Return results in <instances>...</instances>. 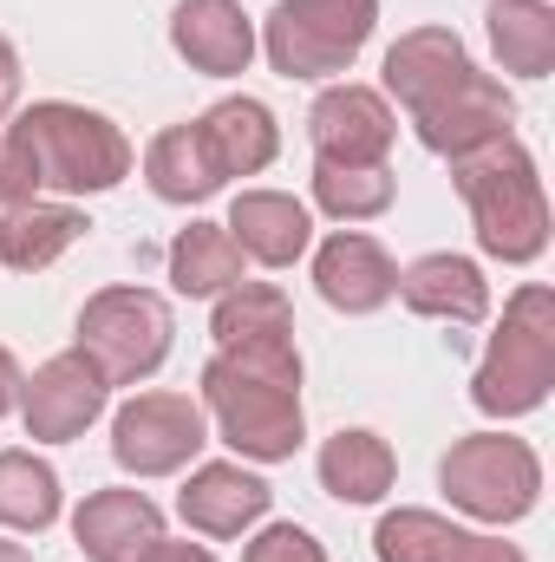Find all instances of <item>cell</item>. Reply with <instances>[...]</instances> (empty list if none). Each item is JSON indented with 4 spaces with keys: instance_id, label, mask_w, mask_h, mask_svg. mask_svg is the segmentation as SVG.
Instances as JSON below:
<instances>
[{
    "instance_id": "603a6c76",
    "label": "cell",
    "mask_w": 555,
    "mask_h": 562,
    "mask_svg": "<svg viewBox=\"0 0 555 562\" xmlns=\"http://www.w3.org/2000/svg\"><path fill=\"white\" fill-rule=\"evenodd\" d=\"M242 249H236V236L223 229V223H190V229H177V243L163 249V269H170V288L183 294V301H216V294H229L242 276Z\"/></svg>"
},
{
    "instance_id": "8fae6325",
    "label": "cell",
    "mask_w": 555,
    "mask_h": 562,
    "mask_svg": "<svg viewBox=\"0 0 555 562\" xmlns=\"http://www.w3.org/2000/svg\"><path fill=\"white\" fill-rule=\"evenodd\" d=\"M418 144L431 150V157H464V150H477V144H497L517 132V99H510V86L503 79H490V72H464L431 112H418L412 119Z\"/></svg>"
},
{
    "instance_id": "52a82bcc",
    "label": "cell",
    "mask_w": 555,
    "mask_h": 562,
    "mask_svg": "<svg viewBox=\"0 0 555 562\" xmlns=\"http://www.w3.org/2000/svg\"><path fill=\"white\" fill-rule=\"evenodd\" d=\"M170 340H177L170 301H163L157 288H138V281L99 288V294L79 307V334H72V347H79L112 386H144V380L170 360Z\"/></svg>"
},
{
    "instance_id": "4316f807",
    "label": "cell",
    "mask_w": 555,
    "mask_h": 562,
    "mask_svg": "<svg viewBox=\"0 0 555 562\" xmlns=\"http://www.w3.org/2000/svg\"><path fill=\"white\" fill-rule=\"evenodd\" d=\"M216 347H242V340H287L294 334V307L275 281H236L229 294H216L209 314Z\"/></svg>"
},
{
    "instance_id": "6da1fadb",
    "label": "cell",
    "mask_w": 555,
    "mask_h": 562,
    "mask_svg": "<svg viewBox=\"0 0 555 562\" xmlns=\"http://www.w3.org/2000/svg\"><path fill=\"white\" fill-rule=\"evenodd\" d=\"M203 419L216 425V438L229 451H242L249 464H281L301 451L307 413H301V347L287 340H242V347H216L203 367Z\"/></svg>"
},
{
    "instance_id": "e575fe53",
    "label": "cell",
    "mask_w": 555,
    "mask_h": 562,
    "mask_svg": "<svg viewBox=\"0 0 555 562\" xmlns=\"http://www.w3.org/2000/svg\"><path fill=\"white\" fill-rule=\"evenodd\" d=\"M0 562H33V557H26L20 543H7V537H0Z\"/></svg>"
},
{
    "instance_id": "cb8c5ba5",
    "label": "cell",
    "mask_w": 555,
    "mask_h": 562,
    "mask_svg": "<svg viewBox=\"0 0 555 562\" xmlns=\"http://www.w3.org/2000/svg\"><path fill=\"white\" fill-rule=\"evenodd\" d=\"M490 53L517 79H550L555 72V7L550 0H490L484 13Z\"/></svg>"
},
{
    "instance_id": "1f68e13d",
    "label": "cell",
    "mask_w": 555,
    "mask_h": 562,
    "mask_svg": "<svg viewBox=\"0 0 555 562\" xmlns=\"http://www.w3.org/2000/svg\"><path fill=\"white\" fill-rule=\"evenodd\" d=\"M13 105H20V53H13V40L0 33V125L13 119Z\"/></svg>"
},
{
    "instance_id": "7402d4cb",
    "label": "cell",
    "mask_w": 555,
    "mask_h": 562,
    "mask_svg": "<svg viewBox=\"0 0 555 562\" xmlns=\"http://www.w3.org/2000/svg\"><path fill=\"white\" fill-rule=\"evenodd\" d=\"M144 183L157 203H177V210H196L223 190V170L209 157V144L196 125H163L157 138L144 144Z\"/></svg>"
},
{
    "instance_id": "277c9868",
    "label": "cell",
    "mask_w": 555,
    "mask_h": 562,
    "mask_svg": "<svg viewBox=\"0 0 555 562\" xmlns=\"http://www.w3.org/2000/svg\"><path fill=\"white\" fill-rule=\"evenodd\" d=\"M555 393V294L543 281H523L503 301L497 334L484 340V360L471 373V406L484 419H530Z\"/></svg>"
},
{
    "instance_id": "5b68a950",
    "label": "cell",
    "mask_w": 555,
    "mask_h": 562,
    "mask_svg": "<svg viewBox=\"0 0 555 562\" xmlns=\"http://www.w3.org/2000/svg\"><path fill=\"white\" fill-rule=\"evenodd\" d=\"M438 484H444L451 510H464L490 530H510L543 504V458L517 431H471L444 451Z\"/></svg>"
},
{
    "instance_id": "ffe728a7",
    "label": "cell",
    "mask_w": 555,
    "mask_h": 562,
    "mask_svg": "<svg viewBox=\"0 0 555 562\" xmlns=\"http://www.w3.org/2000/svg\"><path fill=\"white\" fill-rule=\"evenodd\" d=\"M86 210L79 203H66V196H26V203H13L7 216H0V262L13 269V276H39V269H53L72 243H86Z\"/></svg>"
},
{
    "instance_id": "7c38bea8",
    "label": "cell",
    "mask_w": 555,
    "mask_h": 562,
    "mask_svg": "<svg viewBox=\"0 0 555 562\" xmlns=\"http://www.w3.org/2000/svg\"><path fill=\"white\" fill-rule=\"evenodd\" d=\"M314 294L333 307V314H380L393 294H399V262L386 256L380 236L366 229H333L320 249H314Z\"/></svg>"
},
{
    "instance_id": "836d02e7",
    "label": "cell",
    "mask_w": 555,
    "mask_h": 562,
    "mask_svg": "<svg viewBox=\"0 0 555 562\" xmlns=\"http://www.w3.org/2000/svg\"><path fill=\"white\" fill-rule=\"evenodd\" d=\"M20 386H26V373H20L13 347H0V419H7V413H20Z\"/></svg>"
},
{
    "instance_id": "9c48e42d",
    "label": "cell",
    "mask_w": 555,
    "mask_h": 562,
    "mask_svg": "<svg viewBox=\"0 0 555 562\" xmlns=\"http://www.w3.org/2000/svg\"><path fill=\"white\" fill-rule=\"evenodd\" d=\"M105 406H112V380L79 347L39 360L33 380L20 386V425H26L33 445H72V438H86L92 425L105 419Z\"/></svg>"
},
{
    "instance_id": "d6a6232c",
    "label": "cell",
    "mask_w": 555,
    "mask_h": 562,
    "mask_svg": "<svg viewBox=\"0 0 555 562\" xmlns=\"http://www.w3.org/2000/svg\"><path fill=\"white\" fill-rule=\"evenodd\" d=\"M138 562H216V550H203V543H177V537H157Z\"/></svg>"
},
{
    "instance_id": "484cf974",
    "label": "cell",
    "mask_w": 555,
    "mask_h": 562,
    "mask_svg": "<svg viewBox=\"0 0 555 562\" xmlns=\"http://www.w3.org/2000/svg\"><path fill=\"white\" fill-rule=\"evenodd\" d=\"M399 196L386 164H314V210L333 223H373Z\"/></svg>"
},
{
    "instance_id": "44dd1931",
    "label": "cell",
    "mask_w": 555,
    "mask_h": 562,
    "mask_svg": "<svg viewBox=\"0 0 555 562\" xmlns=\"http://www.w3.org/2000/svg\"><path fill=\"white\" fill-rule=\"evenodd\" d=\"M314 471H320V491L340 497V504H380V497L399 484L393 445H386L380 431H366V425H340V431L320 445Z\"/></svg>"
},
{
    "instance_id": "3957f363",
    "label": "cell",
    "mask_w": 555,
    "mask_h": 562,
    "mask_svg": "<svg viewBox=\"0 0 555 562\" xmlns=\"http://www.w3.org/2000/svg\"><path fill=\"white\" fill-rule=\"evenodd\" d=\"M7 132L20 144L33 183L53 190V196H105V190H118L132 177V138L105 112H92V105L39 99Z\"/></svg>"
},
{
    "instance_id": "d6986e66",
    "label": "cell",
    "mask_w": 555,
    "mask_h": 562,
    "mask_svg": "<svg viewBox=\"0 0 555 562\" xmlns=\"http://www.w3.org/2000/svg\"><path fill=\"white\" fill-rule=\"evenodd\" d=\"M196 132H203V144H209V157H216L223 183H229V177H262V170L281 157L275 112H269L262 99H249V92L216 99V105L196 119Z\"/></svg>"
},
{
    "instance_id": "2e32d148",
    "label": "cell",
    "mask_w": 555,
    "mask_h": 562,
    "mask_svg": "<svg viewBox=\"0 0 555 562\" xmlns=\"http://www.w3.org/2000/svg\"><path fill=\"white\" fill-rule=\"evenodd\" d=\"M157 537H163V510L144 491H132V484L92 491L72 510V543H79L86 562H138Z\"/></svg>"
},
{
    "instance_id": "e0dca14e",
    "label": "cell",
    "mask_w": 555,
    "mask_h": 562,
    "mask_svg": "<svg viewBox=\"0 0 555 562\" xmlns=\"http://www.w3.org/2000/svg\"><path fill=\"white\" fill-rule=\"evenodd\" d=\"M229 236H236V249L249 256V262H262V269H294L307 249H314V210L301 203V196H287V190H242L236 203H229V223H223Z\"/></svg>"
},
{
    "instance_id": "ba28073f",
    "label": "cell",
    "mask_w": 555,
    "mask_h": 562,
    "mask_svg": "<svg viewBox=\"0 0 555 562\" xmlns=\"http://www.w3.org/2000/svg\"><path fill=\"white\" fill-rule=\"evenodd\" d=\"M209 445V419L190 393H132L112 413V458L125 477H177Z\"/></svg>"
},
{
    "instance_id": "f1b7e54d",
    "label": "cell",
    "mask_w": 555,
    "mask_h": 562,
    "mask_svg": "<svg viewBox=\"0 0 555 562\" xmlns=\"http://www.w3.org/2000/svg\"><path fill=\"white\" fill-rule=\"evenodd\" d=\"M242 562H327V550H320V537L301 530V524H262V530L249 537Z\"/></svg>"
},
{
    "instance_id": "d4e9b609",
    "label": "cell",
    "mask_w": 555,
    "mask_h": 562,
    "mask_svg": "<svg viewBox=\"0 0 555 562\" xmlns=\"http://www.w3.org/2000/svg\"><path fill=\"white\" fill-rule=\"evenodd\" d=\"M59 510H66L59 471L33 451H0V530L39 537V530L59 524Z\"/></svg>"
},
{
    "instance_id": "83f0119b",
    "label": "cell",
    "mask_w": 555,
    "mask_h": 562,
    "mask_svg": "<svg viewBox=\"0 0 555 562\" xmlns=\"http://www.w3.org/2000/svg\"><path fill=\"white\" fill-rule=\"evenodd\" d=\"M464 524L438 517V510H386L373 530V557L380 562H457L464 550Z\"/></svg>"
},
{
    "instance_id": "8992f818",
    "label": "cell",
    "mask_w": 555,
    "mask_h": 562,
    "mask_svg": "<svg viewBox=\"0 0 555 562\" xmlns=\"http://www.w3.org/2000/svg\"><path fill=\"white\" fill-rule=\"evenodd\" d=\"M380 26V0H275L262 20V53L281 79H340L366 53Z\"/></svg>"
},
{
    "instance_id": "ac0fdd59",
    "label": "cell",
    "mask_w": 555,
    "mask_h": 562,
    "mask_svg": "<svg viewBox=\"0 0 555 562\" xmlns=\"http://www.w3.org/2000/svg\"><path fill=\"white\" fill-rule=\"evenodd\" d=\"M399 301L412 307L418 321H444V327H477L490 314V281L471 256L431 249L399 269Z\"/></svg>"
},
{
    "instance_id": "f546056e",
    "label": "cell",
    "mask_w": 555,
    "mask_h": 562,
    "mask_svg": "<svg viewBox=\"0 0 555 562\" xmlns=\"http://www.w3.org/2000/svg\"><path fill=\"white\" fill-rule=\"evenodd\" d=\"M26 196H39V183H33V170H26L13 132H0V210H13V203H26Z\"/></svg>"
},
{
    "instance_id": "4fadbf2b",
    "label": "cell",
    "mask_w": 555,
    "mask_h": 562,
    "mask_svg": "<svg viewBox=\"0 0 555 562\" xmlns=\"http://www.w3.org/2000/svg\"><path fill=\"white\" fill-rule=\"evenodd\" d=\"M170 53L203 79H236V72H249L262 40H256V20L242 13V0H177Z\"/></svg>"
},
{
    "instance_id": "5bb4252c",
    "label": "cell",
    "mask_w": 555,
    "mask_h": 562,
    "mask_svg": "<svg viewBox=\"0 0 555 562\" xmlns=\"http://www.w3.org/2000/svg\"><path fill=\"white\" fill-rule=\"evenodd\" d=\"M269 504H275L269 477H256L249 464H223V458H216V464H196V471L183 477V491H177V517H183L196 537H216V543L256 530V524L269 517Z\"/></svg>"
},
{
    "instance_id": "4dcf8cb0",
    "label": "cell",
    "mask_w": 555,
    "mask_h": 562,
    "mask_svg": "<svg viewBox=\"0 0 555 562\" xmlns=\"http://www.w3.org/2000/svg\"><path fill=\"white\" fill-rule=\"evenodd\" d=\"M457 562H530L517 543H503V537H464V550H457Z\"/></svg>"
},
{
    "instance_id": "7a4b0ae2",
    "label": "cell",
    "mask_w": 555,
    "mask_h": 562,
    "mask_svg": "<svg viewBox=\"0 0 555 562\" xmlns=\"http://www.w3.org/2000/svg\"><path fill=\"white\" fill-rule=\"evenodd\" d=\"M451 183H457V196H464V210L477 223V249L490 262H510V269L543 262V249H550V196H543L536 150L517 132L451 157Z\"/></svg>"
},
{
    "instance_id": "30bf717a",
    "label": "cell",
    "mask_w": 555,
    "mask_h": 562,
    "mask_svg": "<svg viewBox=\"0 0 555 562\" xmlns=\"http://www.w3.org/2000/svg\"><path fill=\"white\" fill-rule=\"evenodd\" d=\"M399 138V112L386 92L373 86H327L314 105H307V144H314V164H386Z\"/></svg>"
},
{
    "instance_id": "9a60e30c",
    "label": "cell",
    "mask_w": 555,
    "mask_h": 562,
    "mask_svg": "<svg viewBox=\"0 0 555 562\" xmlns=\"http://www.w3.org/2000/svg\"><path fill=\"white\" fill-rule=\"evenodd\" d=\"M471 66H477V59H471V46H464L451 26H412V33H399V40L386 46L380 79H386V99H399L406 119H418V112H431Z\"/></svg>"
}]
</instances>
